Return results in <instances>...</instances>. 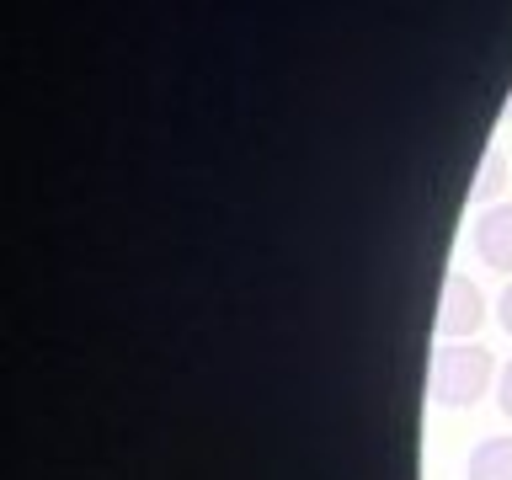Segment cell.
<instances>
[{"label": "cell", "instance_id": "1", "mask_svg": "<svg viewBox=\"0 0 512 480\" xmlns=\"http://www.w3.org/2000/svg\"><path fill=\"white\" fill-rule=\"evenodd\" d=\"M496 374L491 352L480 342H443L432 352V374H427V395L448 411H464L486 395V384Z\"/></svg>", "mask_w": 512, "mask_h": 480}, {"label": "cell", "instance_id": "2", "mask_svg": "<svg viewBox=\"0 0 512 480\" xmlns=\"http://www.w3.org/2000/svg\"><path fill=\"white\" fill-rule=\"evenodd\" d=\"M480 320H486V294H480L464 272H454V278L443 283V299H438V336L464 342V336L480 331Z\"/></svg>", "mask_w": 512, "mask_h": 480}, {"label": "cell", "instance_id": "3", "mask_svg": "<svg viewBox=\"0 0 512 480\" xmlns=\"http://www.w3.org/2000/svg\"><path fill=\"white\" fill-rule=\"evenodd\" d=\"M475 256L512 278V203H491L475 219Z\"/></svg>", "mask_w": 512, "mask_h": 480}, {"label": "cell", "instance_id": "4", "mask_svg": "<svg viewBox=\"0 0 512 480\" xmlns=\"http://www.w3.org/2000/svg\"><path fill=\"white\" fill-rule=\"evenodd\" d=\"M470 480H512V438H486L470 454Z\"/></svg>", "mask_w": 512, "mask_h": 480}, {"label": "cell", "instance_id": "5", "mask_svg": "<svg viewBox=\"0 0 512 480\" xmlns=\"http://www.w3.org/2000/svg\"><path fill=\"white\" fill-rule=\"evenodd\" d=\"M502 155H496V150H486V160H480V176H475V182H470V198L475 203H491L496 198V187H502Z\"/></svg>", "mask_w": 512, "mask_h": 480}, {"label": "cell", "instance_id": "6", "mask_svg": "<svg viewBox=\"0 0 512 480\" xmlns=\"http://www.w3.org/2000/svg\"><path fill=\"white\" fill-rule=\"evenodd\" d=\"M496 406H502V416L512 422V363L502 368V384H496Z\"/></svg>", "mask_w": 512, "mask_h": 480}, {"label": "cell", "instance_id": "7", "mask_svg": "<svg viewBox=\"0 0 512 480\" xmlns=\"http://www.w3.org/2000/svg\"><path fill=\"white\" fill-rule=\"evenodd\" d=\"M496 315H502V331L512 336V283L502 288V304H496Z\"/></svg>", "mask_w": 512, "mask_h": 480}, {"label": "cell", "instance_id": "8", "mask_svg": "<svg viewBox=\"0 0 512 480\" xmlns=\"http://www.w3.org/2000/svg\"><path fill=\"white\" fill-rule=\"evenodd\" d=\"M507 118H512V96H507Z\"/></svg>", "mask_w": 512, "mask_h": 480}]
</instances>
